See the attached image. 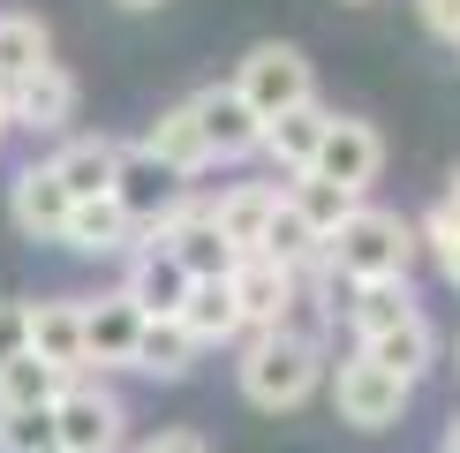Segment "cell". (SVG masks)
<instances>
[{
	"label": "cell",
	"mask_w": 460,
	"mask_h": 453,
	"mask_svg": "<svg viewBox=\"0 0 460 453\" xmlns=\"http://www.w3.org/2000/svg\"><path fill=\"white\" fill-rule=\"evenodd\" d=\"M324 370H332V363H324V340H302V333H287V325L242 333L234 378H242V401L264 408V415H295L324 386Z\"/></svg>",
	"instance_id": "6da1fadb"
},
{
	"label": "cell",
	"mask_w": 460,
	"mask_h": 453,
	"mask_svg": "<svg viewBox=\"0 0 460 453\" xmlns=\"http://www.w3.org/2000/svg\"><path fill=\"white\" fill-rule=\"evenodd\" d=\"M423 257V242H415V219L385 212V204L362 197L348 226H340L332 242H324V272L340 280V288H377V280H408V264Z\"/></svg>",
	"instance_id": "7a4b0ae2"
},
{
	"label": "cell",
	"mask_w": 460,
	"mask_h": 453,
	"mask_svg": "<svg viewBox=\"0 0 460 453\" xmlns=\"http://www.w3.org/2000/svg\"><path fill=\"white\" fill-rule=\"evenodd\" d=\"M53 446L68 453H128V401L106 378H68L53 401Z\"/></svg>",
	"instance_id": "3957f363"
},
{
	"label": "cell",
	"mask_w": 460,
	"mask_h": 453,
	"mask_svg": "<svg viewBox=\"0 0 460 453\" xmlns=\"http://www.w3.org/2000/svg\"><path fill=\"white\" fill-rule=\"evenodd\" d=\"M226 84L242 91V106L257 113V121H272V113H287V106H310V99H317V68H310V53H302V46H279V38L249 46L242 68L226 76Z\"/></svg>",
	"instance_id": "277c9868"
},
{
	"label": "cell",
	"mask_w": 460,
	"mask_h": 453,
	"mask_svg": "<svg viewBox=\"0 0 460 453\" xmlns=\"http://www.w3.org/2000/svg\"><path fill=\"white\" fill-rule=\"evenodd\" d=\"M106 197L121 204V219L137 226V242H144V235H159V226L181 212L189 182L174 174V166H159L144 144H121V166H113V189H106Z\"/></svg>",
	"instance_id": "5b68a950"
},
{
	"label": "cell",
	"mask_w": 460,
	"mask_h": 453,
	"mask_svg": "<svg viewBox=\"0 0 460 453\" xmlns=\"http://www.w3.org/2000/svg\"><path fill=\"white\" fill-rule=\"evenodd\" d=\"M324 386H332V415L355 423V431H393L400 415H408V393H415V386H400L393 370H377L370 355H340V363L324 370Z\"/></svg>",
	"instance_id": "8992f818"
},
{
	"label": "cell",
	"mask_w": 460,
	"mask_h": 453,
	"mask_svg": "<svg viewBox=\"0 0 460 453\" xmlns=\"http://www.w3.org/2000/svg\"><path fill=\"white\" fill-rule=\"evenodd\" d=\"M23 348L61 378H91L84 363V295H38L23 302Z\"/></svg>",
	"instance_id": "52a82bcc"
},
{
	"label": "cell",
	"mask_w": 460,
	"mask_h": 453,
	"mask_svg": "<svg viewBox=\"0 0 460 453\" xmlns=\"http://www.w3.org/2000/svg\"><path fill=\"white\" fill-rule=\"evenodd\" d=\"M137 340H144V310L121 288L84 302V363H91V378L137 370Z\"/></svg>",
	"instance_id": "ba28073f"
},
{
	"label": "cell",
	"mask_w": 460,
	"mask_h": 453,
	"mask_svg": "<svg viewBox=\"0 0 460 453\" xmlns=\"http://www.w3.org/2000/svg\"><path fill=\"white\" fill-rule=\"evenodd\" d=\"M0 113H8V129H31V137H68L75 121V76L61 61H46L38 76L0 91Z\"/></svg>",
	"instance_id": "9c48e42d"
},
{
	"label": "cell",
	"mask_w": 460,
	"mask_h": 453,
	"mask_svg": "<svg viewBox=\"0 0 460 453\" xmlns=\"http://www.w3.org/2000/svg\"><path fill=\"white\" fill-rule=\"evenodd\" d=\"M189 113H197V129H204V151H212V166L257 159L264 121L242 106V91H234V84H204V91H189Z\"/></svg>",
	"instance_id": "30bf717a"
},
{
	"label": "cell",
	"mask_w": 460,
	"mask_h": 453,
	"mask_svg": "<svg viewBox=\"0 0 460 453\" xmlns=\"http://www.w3.org/2000/svg\"><path fill=\"white\" fill-rule=\"evenodd\" d=\"M377 166H385V137H377L370 121H355V113H332V129H324L310 174H317V182H340V189H355V197H362V189L377 182Z\"/></svg>",
	"instance_id": "8fae6325"
},
{
	"label": "cell",
	"mask_w": 460,
	"mask_h": 453,
	"mask_svg": "<svg viewBox=\"0 0 460 453\" xmlns=\"http://www.w3.org/2000/svg\"><path fill=\"white\" fill-rule=\"evenodd\" d=\"M226 288H234V310H242V333H272L287 310H295V288L302 272H287L279 257H234V272H226Z\"/></svg>",
	"instance_id": "7c38bea8"
},
{
	"label": "cell",
	"mask_w": 460,
	"mask_h": 453,
	"mask_svg": "<svg viewBox=\"0 0 460 453\" xmlns=\"http://www.w3.org/2000/svg\"><path fill=\"white\" fill-rule=\"evenodd\" d=\"M68 212H75V197L61 189V174H53L46 159L15 166V182H8V219H15V235H23V242H61Z\"/></svg>",
	"instance_id": "4fadbf2b"
},
{
	"label": "cell",
	"mask_w": 460,
	"mask_h": 453,
	"mask_svg": "<svg viewBox=\"0 0 460 453\" xmlns=\"http://www.w3.org/2000/svg\"><path fill=\"white\" fill-rule=\"evenodd\" d=\"M204 212H212V226L226 235L234 257H257L264 226H272V212H279V182H234V189H219V197H204Z\"/></svg>",
	"instance_id": "5bb4252c"
},
{
	"label": "cell",
	"mask_w": 460,
	"mask_h": 453,
	"mask_svg": "<svg viewBox=\"0 0 460 453\" xmlns=\"http://www.w3.org/2000/svg\"><path fill=\"white\" fill-rule=\"evenodd\" d=\"M189 288L197 280L174 264V250H159V242H137L128 250V272H121V295L137 302L144 317H181V302H189Z\"/></svg>",
	"instance_id": "9a60e30c"
},
{
	"label": "cell",
	"mask_w": 460,
	"mask_h": 453,
	"mask_svg": "<svg viewBox=\"0 0 460 453\" xmlns=\"http://www.w3.org/2000/svg\"><path fill=\"white\" fill-rule=\"evenodd\" d=\"M324 129H332V113H324L317 99L310 106H287V113H272L264 121V137H257V151L272 159V174H310V159H317V144H324Z\"/></svg>",
	"instance_id": "2e32d148"
},
{
	"label": "cell",
	"mask_w": 460,
	"mask_h": 453,
	"mask_svg": "<svg viewBox=\"0 0 460 453\" xmlns=\"http://www.w3.org/2000/svg\"><path fill=\"white\" fill-rule=\"evenodd\" d=\"M137 144H144V151H151L159 166H174L181 182L212 174V151H204V129H197V113H189V99H174V106H166V113H159V121L144 129Z\"/></svg>",
	"instance_id": "e0dca14e"
},
{
	"label": "cell",
	"mask_w": 460,
	"mask_h": 453,
	"mask_svg": "<svg viewBox=\"0 0 460 453\" xmlns=\"http://www.w3.org/2000/svg\"><path fill=\"white\" fill-rule=\"evenodd\" d=\"M46 166L61 174V189H68L75 204H91V197H106V189H113V166H121V137H68Z\"/></svg>",
	"instance_id": "ac0fdd59"
},
{
	"label": "cell",
	"mask_w": 460,
	"mask_h": 453,
	"mask_svg": "<svg viewBox=\"0 0 460 453\" xmlns=\"http://www.w3.org/2000/svg\"><path fill=\"white\" fill-rule=\"evenodd\" d=\"M61 250H75V257H128V250H137V226L121 219V204H113V197H91V204H75V212H68Z\"/></svg>",
	"instance_id": "d6986e66"
},
{
	"label": "cell",
	"mask_w": 460,
	"mask_h": 453,
	"mask_svg": "<svg viewBox=\"0 0 460 453\" xmlns=\"http://www.w3.org/2000/svg\"><path fill=\"white\" fill-rule=\"evenodd\" d=\"M355 355H370L377 370H393L400 386H415V378L438 363V333H430V317H408V325H393L377 340H355Z\"/></svg>",
	"instance_id": "ffe728a7"
},
{
	"label": "cell",
	"mask_w": 460,
	"mask_h": 453,
	"mask_svg": "<svg viewBox=\"0 0 460 453\" xmlns=\"http://www.w3.org/2000/svg\"><path fill=\"white\" fill-rule=\"evenodd\" d=\"M174 325H181L189 340H197V348H226V340H242V310H234V288H226V280H197Z\"/></svg>",
	"instance_id": "44dd1931"
},
{
	"label": "cell",
	"mask_w": 460,
	"mask_h": 453,
	"mask_svg": "<svg viewBox=\"0 0 460 453\" xmlns=\"http://www.w3.org/2000/svg\"><path fill=\"white\" fill-rule=\"evenodd\" d=\"M348 325L355 340H377V333H393V325H408V317H423V302H415L408 280H377V288H348Z\"/></svg>",
	"instance_id": "7402d4cb"
},
{
	"label": "cell",
	"mask_w": 460,
	"mask_h": 453,
	"mask_svg": "<svg viewBox=\"0 0 460 453\" xmlns=\"http://www.w3.org/2000/svg\"><path fill=\"white\" fill-rule=\"evenodd\" d=\"M46 61H53V31H46V15L8 8V15H0V91L23 84V76H38Z\"/></svg>",
	"instance_id": "603a6c76"
},
{
	"label": "cell",
	"mask_w": 460,
	"mask_h": 453,
	"mask_svg": "<svg viewBox=\"0 0 460 453\" xmlns=\"http://www.w3.org/2000/svg\"><path fill=\"white\" fill-rule=\"evenodd\" d=\"M287 189V204H295V219L310 226L317 242H332L340 226H348V212H355V189H340V182H317V174H295V182H279Z\"/></svg>",
	"instance_id": "cb8c5ba5"
},
{
	"label": "cell",
	"mask_w": 460,
	"mask_h": 453,
	"mask_svg": "<svg viewBox=\"0 0 460 453\" xmlns=\"http://www.w3.org/2000/svg\"><path fill=\"white\" fill-rule=\"evenodd\" d=\"M197 340H189L174 317H144V340H137V378H159V386H174V378L197 370Z\"/></svg>",
	"instance_id": "d4e9b609"
},
{
	"label": "cell",
	"mask_w": 460,
	"mask_h": 453,
	"mask_svg": "<svg viewBox=\"0 0 460 453\" xmlns=\"http://www.w3.org/2000/svg\"><path fill=\"white\" fill-rule=\"evenodd\" d=\"M61 386H68V378L46 370L31 348L8 355V363H0V415H15V408H53V401H61Z\"/></svg>",
	"instance_id": "484cf974"
},
{
	"label": "cell",
	"mask_w": 460,
	"mask_h": 453,
	"mask_svg": "<svg viewBox=\"0 0 460 453\" xmlns=\"http://www.w3.org/2000/svg\"><path fill=\"white\" fill-rule=\"evenodd\" d=\"M264 257H279L287 272H317V264H324V242H317L310 226L295 219V204H287V189H279V212H272V226H264Z\"/></svg>",
	"instance_id": "4316f807"
},
{
	"label": "cell",
	"mask_w": 460,
	"mask_h": 453,
	"mask_svg": "<svg viewBox=\"0 0 460 453\" xmlns=\"http://www.w3.org/2000/svg\"><path fill=\"white\" fill-rule=\"evenodd\" d=\"M415 242L438 257V272H446V288H460V219L446 212V204H430L423 219H415Z\"/></svg>",
	"instance_id": "83f0119b"
},
{
	"label": "cell",
	"mask_w": 460,
	"mask_h": 453,
	"mask_svg": "<svg viewBox=\"0 0 460 453\" xmlns=\"http://www.w3.org/2000/svg\"><path fill=\"white\" fill-rule=\"evenodd\" d=\"M46 446H53V408L0 415V453H46Z\"/></svg>",
	"instance_id": "f1b7e54d"
},
{
	"label": "cell",
	"mask_w": 460,
	"mask_h": 453,
	"mask_svg": "<svg viewBox=\"0 0 460 453\" xmlns=\"http://www.w3.org/2000/svg\"><path fill=\"white\" fill-rule=\"evenodd\" d=\"M415 15H423V31H430V38L460 46V0H415Z\"/></svg>",
	"instance_id": "f546056e"
},
{
	"label": "cell",
	"mask_w": 460,
	"mask_h": 453,
	"mask_svg": "<svg viewBox=\"0 0 460 453\" xmlns=\"http://www.w3.org/2000/svg\"><path fill=\"white\" fill-rule=\"evenodd\" d=\"M8 355H23V302L0 295V363H8Z\"/></svg>",
	"instance_id": "4dcf8cb0"
},
{
	"label": "cell",
	"mask_w": 460,
	"mask_h": 453,
	"mask_svg": "<svg viewBox=\"0 0 460 453\" xmlns=\"http://www.w3.org/2000/svg\"><path fill=\"white\" fill-rule=\"evenodd\" d=\"M137 453H212V446H204L197 431H159V439H144Z\"/></svg>",
	"instance_id": "1f68e13d"
},
{
	"label": "cell",
	"mask_w": 460,
	"mask_h": 453,
	"mask_svg": "<svg viewBox=\"0 0 460 453\" xmlns=\"http://www.w3.org/2000/svg\"><path fill=\"white\" fill-rule=\"evenodd\" d=\"M438 204H446V212L460 219V166H453V174H446V197H438Z\"/></svg>",
	"instance_id": "d6a6232c"
},
{
	"label": "cell",
	"mask_w": 460,
	"mask_h": 453,
	"mask_svg": "<svg viewBox=\"0 0 460 453\" xmlns=\"http://www.w3.org/2000/svg\"><path fill=\"white\" fill-rule=\"evenodd\" d=\"M446 453H460V415H453V431H446Z\"/></svg>",
	"instance_id": "836d02e7"
},
{
	"label": "cell",
	"mask_w": 460,
	"mask_h": 453,
	"mask_svg": "<svg viewBox=\"0 0 460 453\" xmlns=\"http://www.w3.org/2000/svg\"><path fill=\"white\" fill-rule=\"evenodd\" d=\"M121 8H166V0H121Z\"/></svg>",
	"instance_id": "e575fe53"
},
{
	"label": "cell",
	"mask_w": 460,
	"mask_h": 453,
	"mask_svg": "<svg viewBox=\"0 0 460 453\" xmlns=\"http://www.w3.org/2000/svg\"><path fill=\"white\" fill-rule=\"evenodd\" d=\"M0 137H8V113H0Z\"/></svg>",
	"instance_id": "d590c367"
},
{
	"label": "cell",
	"mask_w": 460,
	"mask_h": 453,
	"mask_svg": "<svg viewBox=\"0 0 460 453\" xmlns=\"http://www.w3.org/2000/svg\"><path fill=\"white\" fill-rule=\"evenodd\" d=\"M46 453H68V446H46Z\"/></svg>",
	"instance_id": "8d00e7d4"
}]
</instances>
